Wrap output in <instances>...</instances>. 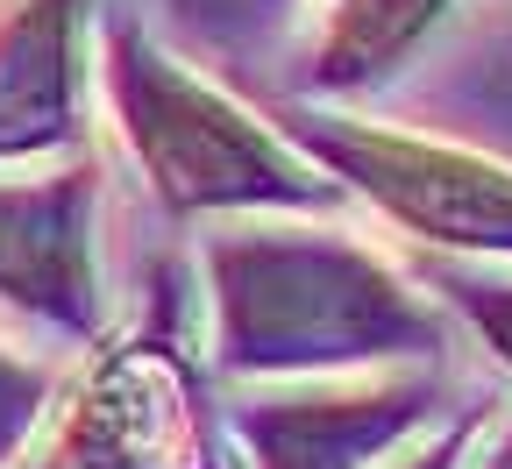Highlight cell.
Masks as SVG:
<instances>
[{"mask_svg": "<svg viewBox=\"0 0 512 469\" xmlns=\"http://www.w3.org/2000/svg\"><path fill=\"white\" fill-rule=\"evenodd\" d=\"M50 391H57V370L22 356L15 342H0V469H15L43 406H50Z\"/></svg>", "mask_w": 512, "mask_h": 469, "instance_id": "obj_10", "label": "cell"}, {"mask_svg": "<svg viewBox=\"0 0 512 469\" xmlns=\"http://www.w3.org/2000/svg\"><path fill=\"white\" fill-rule=\"evenodd\" d=\"M434 292H448V306H456L477 334H484V349L512 370V263H434L427 271Z\"/></svg>", "mask_w": 512, "mask_h": 469, "instance_id": "obj_9", "label": "cell"}, {"mask_svg": "<svg viewBox=\"0 0 512 469\" xmlns=\"http://www.w3.org/2000/svg\"><path fill=\"white\" fill-rule=\"evenodd\" d=\"M434 363H384L335 377H271L228 406L249 469H377L434 420Z\"/></svg>", "mask_w": 512, "mask_h": 469, "instance_id": "obj_5", "label": "cell"}, {"mask_svg": "<svg viewBox=\"0 0 512 469\" xmlns=\"http://www.w3.org/2000/svg\"><path fill=\"white\" fill-rule=\"evenodd\" d=\"M207 363L228 377H335L434 363L448 320L363 235L264 214L207 242Z\"/></svg>", "mask_w": 512, "mask_h": 469, "instance_id": "obj_1", "label": "cell"}, {"mask_svg": "<svg viewBox=\"0 0 512 469\" xmlns=\"http://www.w3.org/2000/svg\"><path fill=\"white\" fill-rule=\"evenodd\" d=\"M93 79L136 171L171 214H328L349 199L285 128L200 79L136 15L107 22Z\"/></svg>", "mask_w": 512, "mask_h": 469, "instance_id": "obj_2", "label": "cell"}, {"mask_svg": "<svg viewBox=\"0 0 512 469\" xmlns=\"http://www.w3.org/2000/svg\"><path fill=\"white\" fill-rule=\"evenodd\" d=\"M463 469H512V406H498V413L477 420V441H470Z\"/></svg>", "mask_w": 512, "mask_h": 469, "instance_id": "obj_12", "label": "cell"}, {"mask_svg": "<svg viewBox=\"0 0 512 469\" xmlns=\"http://www.w3.org/2000/svg\"><path fill=\"white\" fill-rule=\"evenodd\" d=\"M285 136L349 199H363L377 221H392L406 242L441 249L456 263H512V164L505 157L427 136V128H384L342 107H299Z\"/></svg>", "mask_w": 512, "mask_h": 469, "instance_id": "obj_3", "label": "cell"}, {"mask_svg": "<svg viewBox=\"0 0 512 469\" xmlns=\"http://www.w3.org/2000/svg\"><path fill=\"white\" fill-rule=\"evenodd\" d=\"M477 420H484V413H470V420H441V427L413 434L406 448H392L377 469H463V455H470V441H477Z\"/></svg>", "mask_w": 512, "mask_h": 469, "instance_id": "obj_11", "label": "cell"}, {"mask_svg": "<svg viewBox=\"0 0 512 469\" xmlns=\"http://www.w3.org/2000/svg\"><path fill=\"white\" fill-rule=\"evenodd\" d=\"M0 299L57 334H100V171L0 164Z\"/></svg>", "mask_w": 512, "mask_h": 469, "instance_id": "obj_6", "label": "cell"}, {"mask_svg": "<svg viewBox=\"0 0 512 469\" xmlns=\"http://www.w3.org/2000/svg\"><path fill=\"white\" fill-rule=\"evenodd\" d=\"M178 15H200V22H249V15H264L278 8V0H171Z\"/></svg>", "mask_w": 512, "mask_h": 469, "instance_id": "obj_13", "label": "cell"}, {"mask_svg": "<svg viewBox=\"0 0 512 469\" xmlns=\"http://www.w3.org/2000/svg\"><path fill=\"white\" fill-rule=\"evenodd\" d=\"M463 0H313L299 86L313 100H356L406 72V57L456 15Z\"/></svg>", "mask_w": 512, "mask_h": 469, "instance_id": "obj_8", "label": "cell"}, {"mask_svg": "<svg viewBox=\"0 0 512 469\" xmlns=\"http://www.w3.org/2000/svg\"><path fill=\"white\" fill-rule=\"evenodd\" d=\"M93 0H0V164H43L79 143Z\"/></svg>", "mask_w": 512, "mask_h": 469, "instance_id": "obj_7", "label": "cell"}, {"mask_svg": "<svg viewBox=\"0 0 512 469\" xmlns=\"http://www.w3.org/2000/svg\"><path fill=\"white\" fill-rule=\"evenodd\" d=\"M15 469H214L200 356L150 320L93 334Z\"/></svg>", "mask_w": 512, "mask_h": 469, "instance_id": "obj_4", "label": "cell"}]
</instances>
